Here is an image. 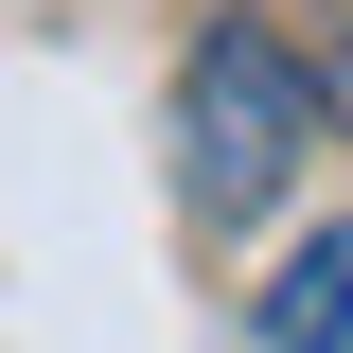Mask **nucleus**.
Masks as SVG:
<instances>
[{"instance_id": "nucleus-1", "label": "nucleus", "mask_w": 353, "mask_h": 353, "mask_svg": "<svg viewBox=\"0 0 353 353\" xmlns=\"http://www.w3.org/2000/svg\"><path fill=\"white\" fill-rule=\"evenodd\" d=\"M301 124H318V71L265 36V18H212V36L176 53V212L194 230H265Z\"/></svg>"}, {"instance_id": "nucleus-2", "label": "nucleus", "mask_w": 353, "mask_h": 353, "mask_svg": "<svg viewBox=\"0 0 353 353\" xmlns=\"http://www.w3.org/2000/svg\"><path fill=\"white\" fill-rule=\"evenodd\" d=\"M265 353H353V230H301L265 283Z\"/></svg>"}, {"instance_id": "nucleus-3", "label": "nucleus", "mask_w": 353, "mask_h": 353, "mask_svg": "<svg viewBox=\"0 0 353 353\" xmlns=\"http://www.w3.org/2000/svg\"><path fill=\"white\" fill-rule=\"evenodd\" d=\"M318 106H336V124H353V53H336V88H318Z\"/></svg>"}]
</instances>
